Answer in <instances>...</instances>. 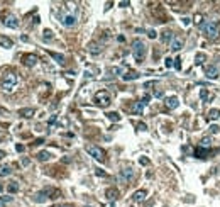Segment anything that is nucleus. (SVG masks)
I'll return each instance as SVG.
<instances>
[{"label":"nucleus","instance_id":"obj_1","mask_svg":"<svg viewBox=\"0 0 220 207\" xmlns=\"http://www.w3.org/2000/svg\"><path fill=\"white\" fill-rule=\"evenodd\" d=\"M200 29L203 31V34L207 36V38L217 39V36H218V31H220V22H217V21L203 22L202 26H200Z\"/></svg>","mask_w":220,"mask_h":207},{"label":"nucleus","instance_id":"obj_2","mask_svg":"<svg viewBox=\"0 0 220 207\" xmlns=\"http://www.w3.org/2000/svg\"><path fill=\"white\" fill-rule=\"evenodd\" d=\"M76 21H78V15H76V9H75V7L71 10H61L59 22L65 27H73V26H76Z\"/></svg>","mask_w":220,"mask_h":207},{"label":"nucleus","instance_id":"obj_3","mask_svg":"<svg viewBox=\"0 0 220 207\" xmlns=\"http://www.w3.org/2000/svg\"><path fill=\"white\" fill-rule=\"evenodd\" d=\"M146 53H147V48H146V44H144V41H141V39H134V41H132V54H134V58H136L137 63H142L144 61Z\"/></svg>","mask_w":220,"mask_h":207},{"label":"nucleus","instance_id":"obj_4","mask_svg":"<svg viewBox=\"0 0 220 207\" xmlns=\"http://www.w3.org/2000/svg\"><path fill=\"white\" fill-rule=\"evenodd\" d=\"M17 82H19V77L15 73H12V71L5 73L4 75V80H2V88H4V92H7V94L14 92V88H15Z\"/></svg>","mask_w":220,"mask_h":207},{"label":"nucleus","instance_id":"obj_5","mask_svg":"<svg viewBox=\"0 0 220 207\" xmlns=\"http://www.w3.org/2000/svg\"><path fill=\"white\" fill-rule=\"evenodd\" d=\"M54 195H58V192L54 189H44V190H41V192H36V194L32 195V200L37 202V204H43V202H46L48 199H56Z\"/></svg>","mask_w":220,"mask_h":207},{"label":"nucleus","instance_id":"obj_6","mask_svg":"<svg viewBox=\"0 0 220 207\" xmlns=\"http://www.w3.org/2000/svg\"><path fill=\"white\" fill-rule=\"evenodd\" d=\"M93 102H95V105H98V107L107 109L108 105H110V102H112V99H110V94H108L107 90H100V92L95 94Z\"/></svg>","mask_w":220,"mask_h":207},{"label":"nucleus","instance_id":"obj_7","mask_svg":"<svg viewBox=\"0 0 220 207\" xmlns=\"http://www.w3.org/2000/svg\"><path fill=\"white\" fill-rule=\"evenodd\" d=\"M86 153L90 156H93V158H95L97 161H100V163L105 161V151L102 150V148L95 146V144H88V146H86Z\"/></svg>","mask_w":220,"mask_h":207},{"label":"nucleus","instance_id":"obj_8","mask_svg":"<svg viewBox=\"0 0 220 207\" xmlns=\"http://www.w3.org/2000/svg\"><path fill=\"white\" fill-rule=\"evenodd\" d=\"M149 100H151V95H144L142 99L139 100V102H136L132 107H130V112L132 114H136V116H141L142 114V110H144V107H146L147 104H149Z\"/></svg>","mask_w":220,"mask_h":207},{"label":"nucleus","instance_id":"obj_9","mask_svg":"<svg viewBox=\"0 0 220 207\" xmlns=\"http://www.w3.org/2000/svg\"><path fill=\"white\" fill-rule=\"evenodd\" d=\"M2 24L5 27H10V29H17L19 27V19L14 15V14H7L2 17Z\"/></svg>","mask_w":220,"mask_h":207},{"label":"nucleus","instance_id":"obj_10","mask_svg":"<svg viewBox=\"0 0 220 207\" xmlns=\"http://www.w3.org/2000/svg\"><path fill=\"white\" fill-rule=\"evenodd\" d=\"M132 177H134V170L130 168V166H127V168L120 170V173H119V182L127 183V182L132 180Z\"/></svg>","mask_w":220,"mask_h":207},{"label":"nucleus","instance_id":"obj_11","mask_svg":"<svg viewBox=\"0 0 220 207\" xmlns=\"http://www.w3.org/2000/svg\"><path fill=\"white\" fill-rule=\"evenodd\" d=\"M218 73H220L218 65H208V66H205V75H207V78L215 80V78L218 77Z\"/></svg>","mask_w":220,"mask_h":207},{"label":"nucleus","instance_id":"obj_12","mask_svg":"<svg viewBox=\"0 0 220 207\" xmlns=\"http://www.w3.org/2000/svg\"><path fill=\"white\" fill-rule=\"evenodd\" d=\"M183 44H185V41H183L181 36H174L171 41V44H169V48H171V51H180L183 48Z\"/></svg>","mask_w":220,"mask_h":207},{"label":"nucleus","instance_id":"obj_13","mask_svg":"<svg viewBox=\"0 0 220 207\" xmlns=\"http://www.w3.org/2000/svg\"><path fill=\"white\" fill-rule=\"evenodd\" d=\"M88 51H90V54L97 56L102 53V44H98L97 41H91V43H88Z\"/></svg>","mask_w":220,"mask_h":207},{"label":"nucleus","instance_id":"obj_14","mask_svg":"<svg viewBox=\"0 0 220 207\" xmlns=\"http://www.w3.org/2000/svg\"><path fill=\"white\" fill-rule=\"evenodd\" d=\"M164 104H166V107H168L169 110H174V109H176L178 105H180V99L173 95V97H168V99L164 100Z\"/></svg>","mask_w":220,"mask_h":207},{"label":"nucleus","instance_id":"obj_15","mask_svg":"<svg viewBox=\"0 0 220 207\" xmlns=\"http://www.w3.org/2000/svg\"><path fill=\"white\" fill-rule=\"evenodd\" d=\"M22 63L26 66H34L37 63V56L36 54H24L22 56Z\"/></svg>","mask_w":220,"mask_h":207},{"label":"nucleus","instance_id":"obj_16","mask_svg":"<svg viewBox=\"0 0 220 207\" xmlns=\"http://www.w3.org/2000/svg\"><path fill=\"white\" fill-rule=\"evenodd\" d=\"M105 197H107L110 202H115L117 199H119V190H117V189H107Z\"/></svg>","mask_w":220,"mask_h":207},{"label":"nucleus","instance_id":"obj_17","mask_svg":"<svg viewBox=\"0 0 220 207\" xmlns=\"http://www.w3.org/2000/svg\"><path fill=\"white\" fill-rule=\"evenodd\" d=\"M173 38H174V36H173V32H171V31H168V29L161 32V41H163L164 44H171Z\"/></svg>","mask_w":220,"mask_h":207},{"label":"nucleus","instance_id":"obj_18","mask_svg":"<svg viewBox=\"0 0 220 207\" xmlns=\"http://www.w3.org/2000/svg\"><path fill=\"white\" fill-rule=\"evenodd\" d=\"M146 195H147V192L146 190H137V192H134V195H132V200L134 202H142L144 199H146Z\"/></svg>","mask_w":220,"mask_h":207},{"label":"nucleus","instance_id":"obj_19","mask_svg":"<svg viewBox=\"0 0 220 207\" xmlns=\"http://www.w3.org/2000/svg\"><path fill=\"white\" fill-rule=\"evenodd\" d=\"M0 46H2V48H7V49H9V48L14 46V41H12L10 38H7V36H0Z\"/></svg>","mask_w":220,"mask_h":207},{"label":"nucleus","instance_id":"obj_20","mask_svg":"<svg viewBox=\"0 0 220 207\" xmlns=\"http://www.w3.org/2000/svg\"><path fill=\"white\" fill-rule=\"evenodd\" d=\"M200 99H202L203 102H212L213 95H212L210 92L207 90V88H202V90H200Z\"/></svg>","mask_w":220,"mask_h":207},{"label":"nucleus","instance_id":"obj_21","mask_svg":"<svg viewBox=\"0 0 220 207\" xmlns=\"http://www.w3.org/2000/svg\"><path fill=\"white\" fill-rule=\"evenodd\" d=\"M49 56L56 61L58 65H65V56H63V54H59V53H54V51H49Z\"/></svg>","mask_w":220,"mask_h":207},{"label":"nucleus","instance_id":"obj_22","mask_svg":"<svg viewBox=\"0 0 220 207\" xmlns=\"http://www.w3.org/2000/svg\"><path fill=\"white\" fill-rule=\"evenodd\" d=\"M10 173H12V166L10 165H0V177H9Z\"/></svg>","mask_w":220,"mask_h":207},{"label":"nucleus","instance_id":"obj_23","mask_svg":"<svg viewBox=\"0 0 220 207\" xmlns=\"http://www.w3.org/2000/svg\"><path fill=\"white\" fill-rule=\"evenodd\" d=\"M139 78V73L137 71H127L125 75H122V80L124 82H130V80H137Z\"/></svg>","mask_w":220,"mask_h":207},{"label":"nucleus","instance_id":"obj_24","mask_svg":"<svg viewBox=\"0 0 220 207\" xmlns=\"http://www.w3.org/2000/svg\"><path fill=\"white\" fill-rule=\"evenodd\" d=\"M34 109L32 107H26V109H21V110H19V116H22V117H32L34 116Z\"/></svg>","mask_w":220,"mask_h":207},{"label":"nucleus","instance_id":"obj_25","mask_svg":"<svg viewBox=\"0 0 220 207\" xmlns=\"http://www.w3.org/2000/svg\"><path fill=\"white\" fill-rule=\"evenodd\" d=\"M51 153H49V151H39L37 153V160L39 161H49L51 160Z\"/></svg>","mask_w":220,"mask_h":207},{"label":"nucleus","instance_id":"obj_26","mask_svg":"<svg viewBox=\"0 0 220 207\" xmlns=\"http://www.w3.org/2000/svg\"><path fill=\"white\" fill-rule=\"evenodd\" d=\"M124 71V68L122 66H115V68H110L108 70V77H119V75Z\"/></svg>","mask_w":220,"mask_h":207},{"label":"nucleus","instance_id":"obj_27","mask_svg":"<svg viewBox=\"0 0 220 207\" xmlns=\"http://www.w3.org/2000/svg\"><path fill=\"white\" fill-rule=\"evenodd\" d=\"M207 155H208V150H205V148H200L198 146V150L195 151V156H196V158H207Z\"/></svg>","mask_w":220,"mask_h":207},{"label":"nucleus","instance_id":"obj_28","mask_svg":"<svg viewBox=\"0 0 220 207\" xmlns=\"http://www.w3.org/2000/svg\"><path fill=\"white\" fill-rule=\"evenodd\" d=\"M7 190H9V194H15V192H19V182H10L9 185H7Z\"/></svg>","mask_w":220,"mask_h":207},{"label":"nucleus","instance_id":"obj_29","mask_svg":"<svg viewBox=\"0 0 220 207\" xmlns=\"http://www.w3.org/2000/svg\"><path fill=\"white\" fill-rule=\"evenodd\" d=\"M207 60V56H205V54H203V53H198V54H196V56H195V65L198 66V65H203V61Z\"/></svg>","mask_w":220,"mask_h":207},{"label":"nucleus","instance_id":"obj_30","mask_svg":"<svg viewBox=\"0 0 220 207\" xmlns=\"http://www.w3.org/2000/svg\"><path fill=\"white\" fill-rule=\"evenodd\" d=\"M210 146H212V139L210 138H203L202 141H200V148H205V150H208Z\"/></svg>","mask_w":220,"mask_h":207},{"label":"nucleus","instance_id":"obj_31","mask_svg":"<svg viewBox=\"0 0 220 207\" xmlns=\"http://www.w3.org/2000/svg\"><path fill=\"white\" fill-rule=\"evenodd\" d=\"M107 117H108V119H110L112 122H119V121H120V116H119V112H108Z\"/></svg>","mask_w":220,"mask_h":207},{"label":"nucleus","instance_id":"obj_32","mask_svg":"<svg viewBox=\"0 0 220 207\" xmlns=\"http://www.w3.org/2000/svg\"><path fill=\"white\" fill-rule=\"evenodd\" d=\"M208 117H210V119H218V117H220V110H218V109H210Z\"/></svg>","mask_w":220,"mask_h":207},{"label":"nucleus","instance_id":"obj_33","mask_svg":"<svg viewBox=\"0 0 220 207\" xmlns=\"http://www.w3.org/2000/svg\"><path fill=\"white\" fill-rule=\"evenodd\" d=\"M53 38H54V34H53V31H51V29H46V31H44V36H43L44 41H51Z\"/></svg>","mask_w":220,"mask_h":207},{"label":"nucleus","instance_id":"obj_34","mask_svg":"<svg viewBox=\"0 0 220 207\" xmlns=\"http://www.w3.org/2000/svg\"><path fill=\"white\" fill-rule=\"evenodd\" d=\"M164 66H166V68L174 66V60H173V58H166V60H164Z\"/></svg>","mask_w":220,"mask_h":207},{"label":"nucleus","instance_id":"obj_35","mask_svg":"<svg viewBox=\"0 0 220 207\" xmlns=\"http://www.w3.org/2000/svg\"><path fill=\"white\" fill-rule=\"evenodd\" d=\"M195 24H196V26H202L203 24V15H195Z\"/></svg>","mask_w":220,"mask_h":207},{"label":"nucleus","instance_id":"obj_36","mask_svg":"<svg viewBox=\"0 0 220 207\" xmlns=\"http://www.w3.org/2000/svg\"><path fill=\"white\" fill-rule=\"evenodd\" d=\"M154 85H156V82H154V80H151V82H146V83H144V87H142V88L149 90V88H151V87H154Z\"/></svg>","mask_w":220,"mask_h":207},{"label":"nucleus","instance_id":"obj_37","mask_svg":"<svg viewBox=\"0 0 220 207\" xmlns=\"http://www.w3.org/2000/svg\"><path fill=\"white\" fill-rule=\"evenodd\" d=\"M137 129L139 131H147V126L144 122H137Z\"/></svg>","mask_w":220,"mask_h":207},{"label":"nucleus","instance_id":"obj_38","mask_svg":"<svg viewBox=\"0 0 220 207\" xmlns=\"http://www.w3.org/2000/svg\"><path fill=\"white\" fill-rule=\"evenodd\" d=\"M174 68H176V70H181V60H180V58H176V60H174Z\"/></svg>","mask_w":220,"mask_h":207},{"label":"nucleus","instance_id":"obj_39","mask_svg":"<svg viewBox=\"0 0 220 207\" xmlns=\"http://www.w3.org/2000/svg\"><path fill=\"white\" fill-rule=\"evenodd\" d=\"M147 36H149L151 39H154L158 34H156V31H154V29H149V31H147Z\"/></svg>","mask_w":220,"mask_h":207},{"label":"nucleus","instance_id":"obj_40","mask_svg":"<svg viewBox=\"0 0 220 207\" xmlns=\"http://www.w3.org/2000/svg\"><path fill=\"white\" fill-rule=\"evenodd\" d=\"M139 163H141V165H149L151 161L147 160V158H144V156H142V158H139Z\"/></svg>","mask_w":220,"mask_h":207},{"label":"nucleus","instance_id":"obj_41","mask_svg":"<svg viewBox=\"0 0 220 207\" xmlns=\"http://www.w3.org/2000/svg\"><path fill=\"white\" fill-rule=\"evenodd\" d=\"M0 200L4 204H7V202H12V197H9V195H7V197H0Z\"/></svg>","mask_w":220,"mask_h":207},{"label":"nucleus","instance_id":"obj_42","mask_svg":"<svg viewBox=\"0 0 220 207\" xmlns=\"http://www.w3.org/2000/svg\"><path fill=\"white\" fill-rule=\"evenodd\" d=\"M181 22H183V26H188V24L191 22V19H190V17H183Z\"/></svg>","mask_w":220,"mask_h":207},{"label":"nucleus","instance_id":"obj_43","mask_svg":"<svg viewBox=\"0 0 220 207\" xmlns=\"http://www.w3.org/2000/svg\"><path fill=\"white\" fill-rule=\"evenodd\" d=\"M15 150H17V153H22L26 148H24V144H15Z\"/></svg>","mask_w":220,"mask_h":207},{"label":"nucleus","instance_id":"obj_44","mask_svg":"<svg viewBox=\"0 0 220 207\" xmlns=\"http://www.w3.org/2000/svg\"><path fill=\"white\" fill-rule=\"evenodd\" d=\"M210 133H213V134H215V133H218V126H215V124H213V126H210Z\"/></svg>","mask_w":220,"mask_h":207},{"label":"nucleus","instance_id":"obj_45","mask_svg":"<svg viewBox=\"0 0 220 207\" xmlns=\"http://www.w3.org/2000/svg\"><path fill=\"white\" fill-rule=\"evenodd\" d=\"M95 173H97V175H98V177H107V173H105L104 170H97Z\"/></svg>","mask_w":220,"mask_h":207},{"label":"nucleus","instance_id":"obj_46","mask_svg":"<svg viewBox=\"0 0 220 207\" xmlns=\"http://www.w3.org/2000/svg\"><path fill=\"white\" fill-rule=\"evenodd\" d=\"M154 97L161 99V97H163V90H156V92H154Z\"/></svg>","mask_w":220,"mask_h":207},{"label":"nucleus","instance_id":"obj_47","mask_svg":"<svg viewBox=\"0 0 220 207\" xmlns=\"http://www.w3.org/2000/svg\"><path fill=\"white\" fill-rule=\"evenodd\" d=\"M29 163H30V161H29V158H22V165H24V166H27Z\"/></svg>","mask_w":220,"mask_h":207},{"label":"nucleus","instance_id":"obj_48","mask_svg":"<svg viewBox=\"0 0 220 207\" xmlns=\"http://www.w3.org/2000/svg\"><path fill=\"white\" fill-rule=\"evenodd\" d=\"M119 5H120V7H129V2H120Z\"/></svg>","mask_w":220,"mask_h":207},{"label":"nucleus","instance_id":"obj_49","mask_svg":"<svg viewBox=\"0 0 220 207\" xmlns=\"http://www.w3.org/2000/svg\"><path fill=\"white\" fill-rule=\"evenodd\" d=\"M58 207H73V205H69V204H63V205H58Z\"/></svg>","mask_w":220,"mask_h":207},{"label":"nucleus","instance_id":"obj_50","mask_svg":"<svg viewBox=\"0 0 220 207\" xmlns=\"http://www.w3.org/2000/svg\"><path fill=\"white\" fill-rule=\"evenodd\" d=\"M4 156H5V153H4V151H0V160H2Z\"/></svg>","mask_w":220,"mask_h":207},{"label":"nucleus","instance_id":"obj_51","mask_svg":"<svg viewBox=\"0 0 220 207\" xmlns=\"http://www.w3.org/2000/svg\"><path fill=\"white\" fill-rule=\"evenodd\" d=\"M2 190H4V185H0V194H2Z\"/></svg>","mask_w":220,"mask_h":207},{"label":"nucleus","instance_id":"obj_52","mask_svg":"<svg viewBox=\"0 0 220 207\" xmlns=\"http://www.w3.org/2000/svg\"><path fill=\"white\" fill-rule=\"evenodd\" d=\"M4 205H5V204H4V202H2V200H0V207H4Z\"/></svg>","mask_w":220,"mask_h":207}]
</instances>
